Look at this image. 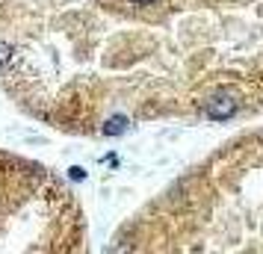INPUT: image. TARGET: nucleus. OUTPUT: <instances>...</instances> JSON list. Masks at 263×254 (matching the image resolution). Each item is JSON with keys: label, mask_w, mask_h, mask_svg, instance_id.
I'll return each mask as SVG.
<instances>
[{"label": "nucleus", "mask_w": 263, "mask_h": 254, "mask_svg": "<svg viewBox=\"0 0 263 254\" xmlns=\"http://www.w3.org/2000/svg\"><path fill=\"white\" fill-rule=\"evenodd\" d=\"M83 213L74 192L36 160L0 151V251H83Z\"/></svg>", "instance_id": "1"}, {"label": "nucleus", "mask_w": 263, "mask_h": 254, "mask_svg": "<svg viewBox=\"0 0 263 254\" xmlns=\"http://www.w3.org/2000/svg\"><path fill=\"white\" fill-rule=\"evenodd\" d=\"M204 112H207L210 119H231V115L237 112V104H234L231 97H213Z\"/></svg>", "instance_id": "2"}]
</instances>
